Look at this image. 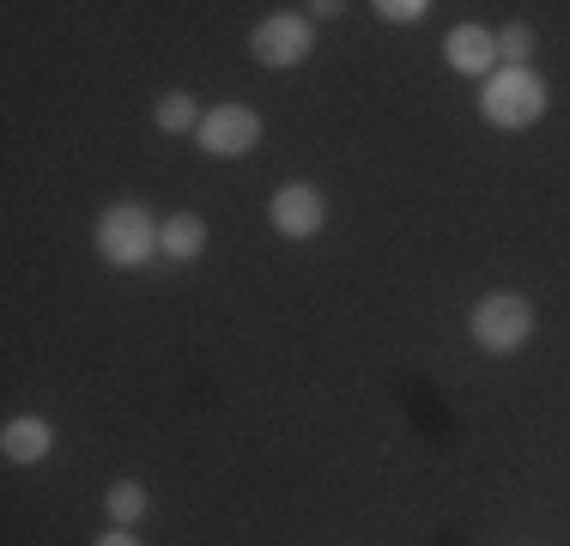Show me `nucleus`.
I'll return each instance as SVG.
<instances>
[{
	"label": "nucleus",
	"instance_id": "nucleus-4",
	"mask_svg": "<svg viewBox=\"0 0 570 546\" xmlns=\"http://www.w3.org/2000/svg\"><path fill=\"white\" fill-rule=\"evenodd\" d=\"M195 140H200V153H207V158H243V153H255V140H262V109H249V104H213L207 116H200Z\"/></svg>",
	"mask_w": 570,
	"mask_h": 546
},
{
	"label": "nucleus",
	"instance_id": "nucleus-3",
	"mask_svg": "<svg viewBox=\"0 0 570 546\" xmlns=\"http://www.w3.org/2000/svg\"><path fill=\"white\" fill-rule=\"evenodd\" d=\"M468 328H473V347L504 359V352H522L528 340H534V304H528L522 292H485L480 304H473Z\"/></svg>",
	"mask_w": 570,
	"mask_h": 546
},
{
	"label": "nucleus",
	"instance_id": "nucleus-13",
	"mask_svg": "<svg viewBox=\"0 0 570 546\" xmlns=\"http://www.w3.org/2000/svg\"><path fill=\"white\" fill-rule=\"evenodd\" d=\"M425 12H431V0H376V19H389V25H413Z\"/></svg>",
	"mask_w": 570,
	"mask_h": 546
},
{
	"label": "nucleus",
	"instance_id": "nucleus-5",
	"mask_svg": "<svg viewBox=\"0 0 570 546\" xmlns=\"http://www.w3.org/2000/svg\"><path fill=\"white\" fill-rule=\"evenodd\" d=\"M309 43H316V31H309L304 12H267V19L249 31L255 61L274 67V74H285V67H297V61H309Z\"/></svg>",
	"mask_w": 570,
	"mask_h": 546
},
{
	"label": "nucleus",
	"instance_id": "nucleus-2",
	"mask_svg": "<svg viewBox=\"0 0 570 546\" xmlns=\"http://www.w3.org/2000/svg\"><path fill=\"white\" fill-rule=\"evenodd\" d=\"M91 243H98V255L110 267H146L158 255V218L140 201H116V207H104Z\"/></svg>",
	"mask_w": 570,
	"mask_h": 546
},
{
	"label": "nucleus",
	"instance_id": "nucleus-8",
	"mask_svg": "<svg viewBox=\"0 0 570 546\" xmlns=\"http://www.w3.org/2000/svg\"><path fill=\"white\" fill-rule=\"evenodd\" d=\"M49 449H56V431H49V419H37V413L7 419V431H0V456H7L12 468H31V461H49Z\"/></svg>",
	"mask_w": 570,
	"mask_h": 546
},
{
	"label": "nucleus",
	"instance_id": "nucleus-1",
	"mask_svg": "<svg viewBox=\"0 0 570 546\" xmlns=\"http://www.w3.org/2000/svg\"><path fill=\"white\" fill-rule=\"evenodd\" d=\"M547 116V79L534 67H498L480 86V121L498 134H522Z\"/></svg>",
	"mask_w": 570,
	"mask_h": 546
},
{
	"label": "nucleus",
	"instance_id": "nucleus-12",
	"mask_svg": "<svg viewBox=\"0 0 570 546\" xmlns=\"http://www.w3.org/2000/svg\"><path fill=\"white\" fill-rule=\"evenodd\" d=\"M528 55H534V25L510 19L504 31H498V61H504V67H528Z\"/></svg>",
	"mask_w": 570,
	"mask_h": 546
},
{
	"label": "nucleus",
	"instance_id": "nucleus-14",
	"mask_svg": "<svg viewBox=\"0 0 570 546\" xmlns=\"http://www.w3.org/2000/svg\"><path fill=\"white\" fill-rule=\"evenodd\" d=\"M91 546H140V535H134V528H110V535L91 540Z\"/></svg>",
	"mask_w": 570,
	"mask_h": 546
},
{
	"label": "nucleus",
	"instance_id": "nucleus-9",
	"mask_svg": "<svg viewBox=\"0 0 570 546\" xmlns=\"http://www.w3.org/2000/svg\"><path fill=\"white\" fill-rule=\"evenodd\" d=\"M158 255H170V262H200V255H207V218L170 213L165 225H158Z\"/></svg>",
	"mask_w": 570,
	"mask_h": 546
},
{
	"label": "nucleus",
	"instance_id": "nucleus-11",
	"mask_svg": "<svg viewBox=\"0 0 570 546\" xmlns=\"http://www.w3.org/2000/svg\"><path fill=\"white\" fill-rule=\"evenodd\" d=\"M104 510H110L116 528H134L146 516V486L140 480H116L110 491H104Z\"/></svg>",
	"mask_w": 570,
	"mask_h": 546
},
{
	"label": "nucleus",
	"instance_id": "nucleus-7",
	"mask_svg": "<svg viewBox=\"0 0 570 546\" xmlns=\"http://www.w3.org/2000/svg\"><path fill=\"white\" fill-rule=\"evenodd\" d=\"M443 61H450L461 79H480L485 86V79L504 67L498 61V31H485V25H455V31L443 37Z\"/></svg>",
	"mask_w": 570,
	"mask_h": 546
},
{
	"label": "nucleus",
	"instance_id": "nucleus-10",
	"mask_svg": "<svg viewBox=\"0 0 570 546\" xmlns=\"http://www.w3.org/2000/svg\"><path fill=\"white\" fill-rule=\"evenodd\" d=\"M200 116H207V109H200L195 98H188V91H165V98L153 104L158 134H195V128H200Z\"/></svg>",
	"mask_w": 570,
	"mask_h": 546
},
{
	"label": "nucleus",
	"instance_id": "nucleus-6",
	"mask_svg": "<svg viewBox=\"0 0 570 546\" xmlns=\"http://www.w3.org/2000/svg\"><path fill=\"white\" fill-rule=\"evenodd\" d=\"M267 225L292 243L316 237V231L328 225V195H322L316 183H285V188H274V201H267Z\"/></svg>",
	"mask_w": 570,
	"mask_h": 546
}]
</instances>
